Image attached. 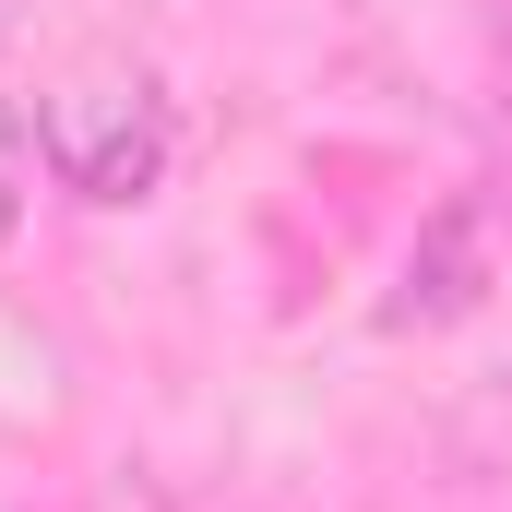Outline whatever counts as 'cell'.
Returning <instances> with one entry per match:
<instances>
[{
	"label": "cell",
	"mask_w": 512,
	"mask_h": 512,
	"mask_svg": "<svg viewBox=\"0 0 512 512\" xmlns=\"http://www.w3.org/2000/svg\"><path fill=\"white\" fill-rule=\"evenodd\" d=\"M36 167L72 203H143L167 179V108H155V84L143 72H72L36 108Z\"/></svg>",
	"instance_id": "cell-1"
},
{
	"label": "cell",
	"mask_w": 512,
	"mask_h": 512,
	"mask_svg": "<svg viewBox=\"0 0 512 512\" xmlns=\"http://www.w3.org/2000/svg\"><path fill=\"white\" fill-rule=\"evenodd\" d=\"M477 286H489V227H477V203H441L429 239L405 251V286L382 298V322H393V334L453 322V310H477Z\"/></svg>",
	"instance_id": "cell-2"
},
{
	"label": "cell",
	"mask_w": 512,
	"mask_h": 512,
	"mask_svg": "<svg viewBox=\"0 0 512 512\" xmlns=\"http://www.w3.org/2000/svg\"><path fill=\"white\" fill-rule=\"evenodd\" d=\"M12 227H24V120L0 108V251H12Z\"/></svg>",
	"instance_id": "cell-3"
}]
</instances>
